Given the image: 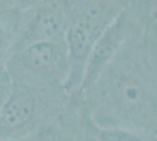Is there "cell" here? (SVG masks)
I'll use <instances>...</instances> for the list:
<instances>
[{"instance_id": "9", "label": "cell", "mask_w": 157, "mask_h": 141, "mask_svg": "<svg viewBox=\"0 0 157 141\" xmlns=\"http://www.w3.org/2000/svg\"><path fill=\"white\" fill-rule=\"evenodd\" d=\"M13 88V82L6 72L5 67H0V111L4 107L5 102L10 98Z\"/></svg>"}, {"instance_id": "1", "label": "cell", "mask_w": 157, "mask_h": 141, "mask_svg": "<svg viewBox=\"0 0 157 141\" xmlns=\"http://www.w3.org/2000/svg\"><path fill=\"white\" fill-rule=\"evenodd\" d=\"M156 2L88 91L78 96L100 129L156 134Z\"/></svg>"}, {"instance_id": "5", "label": "cell", "mask_w": 157, "mask_h": 141, "mask_svg": "<svg viewBox=\"0 0 157 141\" xmlns=\"http://www.w3.org/2000/svg\"><path fill=\"white\" fill-rule=\"evenodd\" d=\"M144 5H128L115 18V20L105 28L101 37L93 46L88 60L86 64L83 78L78 88L76 99L96 81L100 74L103 72L113 58L117 54L121 47L125 41L142 26L144 17L149 5L143 2Z\"/></svg>"}, {"instance_id": "3", "label": "cell", "mask_w": 157, "mask_h": 141, "mask_svg": "<svg viewBox=\"0 0 157 141\" xmlns=\"http://www.w3.org/2000/svg\"><path fill=\"white\" fill-rule=\"evenodd\" d=\"M72 99L62 88L36 89L13 85L0 111V141L24 140L53 127Z\"/></svg>"}, {"instance_id": "8", "label": "cell", "mask_w": 157, "mask_h": 141, "mask_svg": "<svg viewBox=\"0 0 157 141\" xmlns=\"http://www.w3.org/2000/svg\"><path fill=\"white\" fill-rule=\"evenodd\" d=\"M98 131V141H156V134L132 132L125 129H100Z\"/></svg>"}, {"instance_id": "4", "label": "cell", "mask_w": 157, "mask_h": 141, "mask_svg": "<svg viewBox=\"0 0 157 141\" xmlns=\"http://www.w3.org/2000/svg\"><path fill=\"white\" fill-rule=\"evenodd\" d=\"M4 67L13 85L36 89H63L69 74L65 34L14 52Z\"/></svg>"}, {"instance_id": "6", "label": "cell", "mask_w": 157, "mask_h": 141, "mask_svg": "<svg viewBox=\"0 0 157 141\" xmlns=\"http://www.w3.org/2000/svg\"><path fill=\"white\" fill-rule=\"evenodd\" d=\"M67 1H40L21 8L18 39L13 52L65 34Z\"/></svg>"}, {"instance_id": "2", "label": "cell", "mask_w": 157, "mask_h": 141, "mask_svg": "<svg viewBox=\"0 0 157 141\" xmlns=\"http://www.w3.org/2000/svg\"><path fill=\"white\" fill-rule=\"evenodd\" d=\"M127 5L128 1L115 0L67 1L65 40L69 57V74L63 91L72 100L76 99L93 46Z\"/></svg>"}, {"instance_id": "7", "label": "cell", "mask_w": 157, "mask_h": 141, "mask_svg": "<svg viewBox=\"0 0 157 141\" xmlns=\"http://www.w3.org/2000/svg\"><path fill=\"white\" fill-rule=\"evenodd\" d=\"M21 8L7 6L0 8V67H4L13 52L18 39Z\"/></svg>"}]
</instances>
